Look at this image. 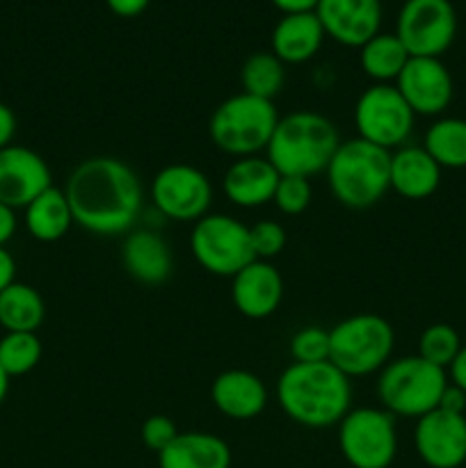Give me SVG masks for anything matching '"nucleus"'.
<instances>
[{"label":"nucleus","instance_id":"nucleus-1","mask_svg":"<svg viewBox=\"0 0 466 468\" xmlns=\"http://www.w3.org/2000/svg\"><path fill=\"white\" fill-rule=\"evenodd\" d=\"M62 190L73 224L94 236L131 233L144 206V187L135 169L112 155H94L78 163Z\"/></svg>","mask_w":466,"mask_h":468},{"label":"nucleus","instance_id":"nucleus-2","mask_svg":"<svg viewBox=\"0 0 466 468\" xmlns=\"http://www.w3.org/2000/svg\"><path fill=\"white\" fill-rule=\"evenodd\" d=\"M277 402L297 425L323 430L338 425L352 405V384L332 361L291 364L277 382Z\"/></svg>","mask_w":466,"mask_h":468},{"label":"nucleus","instance_id":"nucleus-3","mask_svg":"<svg viewBox=\"0 0 466 468\" xmlns=\"http://www.w3.org/2000/svg\"><path fill=\"white\" fill-rule=\"evenodd\" d=\"M338 144L341 137L332 119L311 110H297L279 117L265 151L281 176L311 178L327 169Z\"/></svg>","mask_w":466,"mask_h":468},{"label":"nucleus","instance_id":"nucleus-4","mask_svg":"<svg viewBox=\"0 0 466 468\" xmlns=\"http://www.w3.org/2000/svg\"><path fill=\"white\" fill-rule=\"evenodd\" d=\"M324 174L338 204L352 210L370 208L391 190V151L361 137L341 142Z\"/></svg>","mask_w":466,"mask_h":468},{"label":"nucleus","instance_id":"nucleus-5","mask_svg":"<svg viewBox=\"0 0 466 468\" xmlns=\"http://www.w3.org/2000/svg\"><path fill=\"white\" fill-rule=\"evenodd\" d=\"M279 123L272 101L240 91L215 108L208 122L210 142L233 158L259 155L268 149Z\"/></svg>","mask_w":466,"mask_h":468},{"label":"nucleus","instance_id":"nucleus-6","mask_svg":"<svg viewBox=\"0 0 466 468\" xmlns=\"http://www.w3.org/2000/svg\"><path fill=\"white\" fill-rule=\"evenodd\" d=\"M396 346L391 323L377 314H359L329 329V361L347 378L379 373Z\"/></svg>","mask_w":466,"mask_h":468},{"label":"nucleus","instance_id":"nucleus-7","mask_svg":"<svg viewBox=\"0 0 466 468\" xmlns=\"http://www.w3.org/2000/svg\"><path fill=\"white\" fill-rule=\"evenodd\" d=\"M448 387L446 370L418 355L388 361L377 378V398L382 410L402 419H420L439 407Z\"/></svg>","mask_w":466,"mask_h":468},{"label":"nucleus","instance_id":"nucleus-8","mask_svg":"<svg viewBox=\"0 0 466 468\" xmlns=\"http://www.w3.org/2000/svg\"><path fill=\"white\" fill-rule=\"evenodd\" d=\"M190 251L196 263L215 277H236L245 265L256 261L249 227L224 213H208L195 222Z\"/></svg>","mask_w":466,"mask_h":468},{"label":"nucleus","instance_id":"nucleus-9","mask_svg":"<svg viewBox=\"0 0 466 468\" xmlns=\"http://www.w3.org/2000/svg\"><path fill=\"white\" fill-rule=\"evenodd\" d=\"M338 448L352 468H388L397 455L396 416L377 407L350 410L338 423Z\"/></svg>","mask_w":466,"mask_h":468},{"label":"nucleus","instance_id":"nucleus-10","mask_svg":"<svg viewBox=\"0 0 466 468\" xmlns=\"http://www.w3.org/2000/svg\"><path fill=\"white\" fill-rule=\"evenodd\" d=\"M416 114L396 85L375 82L356 99L355 126L361 140L387 151L407 144L414 131Z\"/></svg>","mask_w":466,"mask_h":468},{"label":"nucleus","instance_id":"nucleus-11","mask_svg":"<svg viewBox=\"0 0 466 468\" xmlns=\"http://www.w3.org/2000/svg\"><path fill=\"white\" fill-rule=\"evenodd\" d=\"M396 35L411 58H441L457 35L455 7L450 0H405Z\"/></svg>","mask_w":466,"mask_h":468},{"label":"nucleus","instance_id":"nucleus-12","mask_svg":"<svg viewBox=\"0 0 466 468\" xmlns=\"http://www.w3.org/2000/svg\"><path fill=\"white\" fill-rule=\"evenodd\" d=\"M151 201L163 218L174 222H199L213 204V186L201 169L174 163L151 181Z\"/></svg>","mask_w":466,"mask_h":468},{"label":"nucleus","instance_id":"nucleus-13","mask_svg":"<svg viewBox=\"0 0 466 468\" xmlns=\"http://www.w3.org/2000/svg\"><path fill=\"white\" fill-rule=\"evenodd\" d=\"M397 91L414 114L437 117L450 105L455 85L439 58H409L396 80Z\"/></svg>","mask_w":466,"mask_h":468},{"label":"nucleus","instance_id":"nucleus-14","mask_svg":"<svg viewBox=\"0 0 466 468\" xmlns=\"http://www.w3.org/2000/svg\"><path fill=\"white\" fill-rule=\"evenodd\" d=\"M414 446L429 468H460L466 462V416L443 410L420 416Z\"/></svg>","mask_w":466,"mask_h":468},{"label":"nucleus","instance_id":"nucleus-15","mask_svg":"<svg viewBox=\"0 0 466 468\" xmlns=\"http://www.w3.org/2000/svg\"><path fill=\"white\" fill-rule=\"evenodd\" d=\"M53 186L48 163L27 146L0 149V204L18 210Z\"/></svg>","mask_w":466,"mask_h":468},{"label":"nucleus","instance_id":"nucleus-16","mask_svg":"<svg viewBox=\"0 0 466 468\" xmlns=\"http://www.w3.org/2000/svg\"><path fill=\"white\" fill-rule=\"evenodd\" d=\"M324 35L350 48H361L382 26V0H320L315 7Z\"/></svg>","mask_w":466,"mask_h":468},{"label":"nucleus","instance_id":"nucleus-17","mask_svg":"<svg viewBox=\"0 0 466 468\" xmlns=\"http://www.w3.org/2000/svg\"><path fill=\"white\" fill-rule=\"evenodd\" d=\"M231 300L245 318H268L283 300L281 272L270 261H251L233 277Z\"/></svg>","mask_w":466,"mask_h":468},{"label":"nucleus","instance_id":"nucleus-18","mask_svg":"<svg viewBox=\"0 0 466 468\" xmlns=\"http://www.w3.org/2000/svg\"><path fill=\"white\" fill-rule=\"evenodd\" d=\"M281 174L268 158L247 155L236 158L222 178V192L238 208H259L274 199Z\"/></svg>","mask_w":466,"mask_h":468},{"label":"nucleus","instance_id":"nucleus-19","mask_svg":"<svg viewBox=\"0 0 466 468\" xmlns=\"http://www.w3.org/2000/svg\"><path fill=\"white\" fill-rule=\"evenodd\" d=\"M210 400L227 419L251 420L263 414L268 405V388L263 379L249 370H224L213 379Z\"/></svg>","mask_w":466,"mask_h":468},{"label":"nucleus","instance_id":"nucleus-20","mask_svg":"<svg viewBox=\"0 0 466 468\" xmlns=\"http://www.w3.org/2000/svg\"><path fill=\"white\" fill-rule=\"evenodd\" d=\"M122 263L135 282L158 286L172 277L174 259L167 240L160 233L140 229L126 233L122 245Z\"/></svg>","mask_w":466,"mask_h":468},{"label":"nucleus","instance_id":"nucleus-21","mask_svg":"<svg viewBox=\"0 0 466 468\" xmlns=\"http://www.w3.org/2000/svg\"><path fill=\"white\" fill-rule=\"evenodd\" d=\"M441 186V167L423 146L405 144L391 151V190L402 199L420 201Z\"/></svg>","mask_w":466,"mask_h":468},{"label":"nucleus","instance_id":"nucleus-22","mask_svg":"<svg viewBox=\"0 0 466 468\" xmlns=\"http://www.w3.org/2000/svg\"><path fill=\"white\" fill-rule=\"evenodd\" d=\"M160 468H231V448L210 432H178L158 455Z\"/></svg>","mask_w":466,"mask_h":468},{"label":"nucleus","instance_id":"nucleus-23","mask_svg":"<svg viewBox=\"0 0 466 468\" xmlns=\"http://www.w3.org/2000/svg\"><path fill=\"white\" fill-rule=\"evenodd\" d=\"M324 30L315 12L283 14L272 30V53L283 64L309 62L320 50Z\"/></svg>","mask_w":466,"mask_h":468},{"label":"nucleus","instance_id":"nucleus-24","mask_svg":"<svg viewBox=\"0 0 466 468\" xmlns=\"http://www.w3.org/2000/svg\"><path fill=\"white\" fill-rule=\"evenodd\" d=\"M23 210H26L23 222H26L27 233L39 242L62 240L73 224L71 208H69L67 195H64L62 187L50 186L48 190L41 192Z\"/></svg>","mask_w":466,"mask_h":468},{"label":"nucleus","instance_id":"nucleus-25","mask_svg":"<svg viewBox=\"0 0 466 468\" xmlns=\"http://www.w3.org/2000/svg\"><path fill=\"white\" fill-rule=\"evenodd\" d=\"M46 318V304L39 291L14 282L0 292V327L5 332H35Z\"/></svg>","mask_w":466,"mask_h":468},{"label":"nucleus","instance_id":"nucleus-26","mask_svg":"<svg viewBox=\"0 0 466 468\" xmlns=\"http://www.w3.org/2000/svg\"><path fill=\"white\" fill-rule=\"evenodd\" d=\"M411 55L407 53L405 44L397 39L396 32H377L373 39L361 46L359 62L368 78L382 85H393L402 73Z\"/></svg>","mask_w":466,"mask_h":468},{"label":"nucleus","instance_id":"nucleus-27","mask_svg":"<svg viewBox=\"0 0 466 468\" xmlns=\"http://www.w3.org/2000/svg\"><path fill=\"white\" fill-rule=\"evenodd\" d=\"M423 149L441 169H466V119H437L425 133Z\"/></svg>","mask_w":466,"mask_h":468},{"label":"nucleus","instance_id":"nucleus-28","mask_svg":"<svg viewBox=\"0 0 466 468\" xmlns=\"http://www.w3.org/2000/svg\"><path fill=\"white\" fill-rule=\"evenodd\" d=\"M240 82L245 94L272 101L281 91L283 82H286V69H283V62L277 55L268 53V50H259V53L249 55L242 64Z\"/></svg>","mask_w":466,"mask_h":468},{"label":"nucleus","instance_id":"nucleus-29","mask_svg":"<svg viewBox=\"0 0 466 468\" xmlns=\"http://www.w3.org/2000/svg\"><path fill=\"white\" fill-rule=\"evenodd\" d=\"M41 361V341L35 332H5L0 338V368L12 378H21Z\"/></svg>","mask_w":466,"mask_h":468},{"label":"nucleus","instance_id":"nucleus-30","mask_svg":"<svg viewBox=\"0 0 466 468\" xmlns=\"http://www.w3.org/2000/svg\"><path fill=\"white\" fill-rule=\"evenodd\" d=\"M460 334L455 332V327L446 323L429 324L418 338V356L420 359L429 361V364L439 366V368H450L452 361L457 359L461 350Z\"/></svg>","mask_w":466,"mask_h":468},{"label":"nucleus","instance_id":"nucleus-31","mask_svg":"<svg viewBox=\"0 0 466 468\" xmlns=\"http://www.w3.org/2000/svg\"><path fill=\"white\" fill-rule=\"evenodd\" d=\"M291 356L295 364L329 361V332L323 327H304L292 336Z\"/></svg>","mask_w":466,"mask_h":468},{"label":"nucleus","instance_id":"nucleus-32","mask_svg":"<svg viewBox=\"0 0 466 468\" xmlns=\"http://www.w3.org/2000/svg\"><path fill=\"white\" fill-rule=\"evenodd\" d=\"M311 199H313V190H311L309 178L281 176L277 190H274L272 201L283 215H300L309 208Z\"/></svg>","mask_w":466,"mask_h":468},{"label":"nucleus","instance_id":"nucleus-33","mask_svg":"<svg viewBox=\"0 0 466 468\" xmlns=\"http://www.w3.org/2000/svg\"><path fill=\"white\" fill-rule=\"evenodd\" d=\"M251 250L259 261H272L274 256L281 254L286 250V229L274 219H260L254 227H249Z\"/></svg>","mask_w":466,"mask_h":468},{"label":"nucleus","instance_id":"nucleus-34","mask_svg":"<svg viewBox=\"0 0 466 468\" xmlns=\"http://www.w3.org/2000/svg\"><path fill=\"white\" fill-rule=\"evenodd\" d=\"M140 437L149 451L158 452L160 455V452H163L164 448H167L169 443L178 437V428H176V423L169 419V416L155 414V416H149V419L144 420Z\"/></svg>","mask_w":466,"mask_h":468},{"label":"nucleus","instance_id":"nucleus-35","mask_svg":"<svg viewBox=\"0 0 466 468\" xmlns=\"http://www.w3.org/2000/svg\"><path fill=\"white\" fill-rule=\"evenodd\" d=\"M437 410L450 411V414H464L466 411V393L460 387H455L452 382H448V387L443 388L441 400H439Z\"/></svg>","mask_w":466,"mask_h":468},{"label":"nucleus","instance_id":"nucleus-36","mask_svg":"<svg viewBox=\"0 0 466 468\" xmlns=\"http://www.w3.org/2000/svg\"><path fill=\"white\" fill-rule=\"evenodd\" d=\"M16 135V114L7 103L0 101V149L9 146Z\"/></svg>","mask_w":466,"mask_h":468},{"label":"nucleus","instance_id":"nucleus-37","mask_svg":"<svg viewBox=\"0 0 466 468\" xmlns=\"http://www.w3.org/2000/svg\"><path fill=\"white\" fill-rule=\"evenodd\" d=\"M151 0H105V5L110 7V12H114L122 18H132L140 16L146 7H149Z\"/></svg>","mask_w":466,"mask_h":468},{"label":"nucleus","instance_id":"nucleus-38","mask_svg":"<svg viewBox=\"0 0 466 468\" xmlns=\"http://www.w3.org/2000/svg\"><path fill=\"white\" fill-rule=\"evenodd\" d=\"M16 227H18L16 210L0 204V247H5L9 240H12L14 233H16Z\"/></svg>","mask_w":466,"mask_h":468},{"label":"nucleus","instance_id":"nucleus-39","mask_svg":"<svg viewBox=\"0 0 466 468\" xmlns=\"http://www.w3.org/2000/svg\"><path fill=\"white\" fill-rule=\"evenodd\" d=\"M16 282V261L9 254L7 247H0V292Z\"/></svg>","mask_w":466,"mask_h":468},{"label":"nucleus","instance_id":"nucleus-40","mask_svg":"<svg viewBox=\"0 0 466 468\" xmlns=\"http://www.w3.org/2000/svg\"><path fill=\"white\" fill-rule=\"evenodd\" d=\"M320 0H272V5L277 9H281L283 14H302V12H315Z\"/></svg>","mask_w":466,"mask_h":468},{"label":"nucleus","instance_id":"nucleus-41","mask_svg":"<svg viewBox=\"0 0 466 468\" xmlns=\"http://www.w3.org/2000/svg\"><path fill=\"white\" fill-rule=\"evenodd\" d=\"M450 379H452V384H455V387H460L461 391L466 393V346L461 347L460 355H457V359L452 361Z\"/></svg>","mask_w":466,"mask_h":468},{"label":"nucleus","instance_id":"nucleus-42","mask_svg":"<svg viewBox=\"0 0 466 468\" xmlns=\"http://www.w3.org/2000/svg\"><path fill=\"white\" fill-rule=\"evenodd\" d=\"M7 393H9V375L5 373L3 368H0V405H3V402H5Z\"/></svg>","mask_w":466,"mask_h":468}]
</instances>
